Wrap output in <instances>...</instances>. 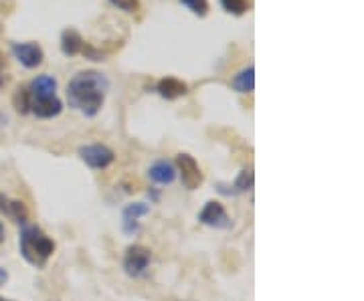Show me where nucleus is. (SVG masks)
<instances>
[{
  "label": "nucleus",
  "instance_id": "6ab92c4d",
  "mask_svg": "<svg viewBox=\"0 0 364 301\" xmlns=\"http://www.w3.org/2000/svg\"><path fill=\"white\" fill-rule=\"evenodd\" d=\"M181 4L201 19L208 14V0H181Z\"/></svg>",
  "mask_w": 364,
  "mask_h": 301
},
{
  "label": "nucleus",
  "instance_id": "39448f33",
  "mask_svg": "<svg viewBox=\"0 0 364 301\" xmlns=\"http://www.w3.org/2000/svg\"><path fill=\"white\" fill-rule=\"evenodd\" d=\"M176 172H181L182 184L188 191H197L203 184V172L190 154H176Z\"/></svg>",
  "mask_w": 364,
  "mask_h": 301
},
{
  "label": "nucleus",
  "instance_id": "aec40b11",
  "mask_svg": "<svg viewBox=\"0 0 364 301\" xmlns=\"http://www.w3.org/2000/svg\"><path fill=\"white\" fill-rule=\"evenodd\" d=\"M116 8H120V10H124V12H136L138 8H140V0H109Z\"/></svg>",
  "mask_w": 364,
  "mask_h": 301
},
{
  "label": "nucleus",
  "instance_id": "b1692460",
  "mask_svg": "<svg viewBox=\"0 0 364 301\" xmlns=\"http://www.w3.org/2000/svg\"><path fill=\"white\" fill-rule=\"evenodd\" d=\"M6 122H8V119H6V115H2V113H0V126H6Z\"/></svg>",
  "mask_w": 364,
  "mask_h": 301
},
{
  "label": "nucleus",
  "instance_id": "7ed1b4c3",
  "mask_svg": "<svg viewBox=\"0 0 364 301\" xmlns=\"http://www.w3.org/2000/svg\"><path fill=\"white\" fill-rule=\"evenodd\" d=\"M79 156L85 164L91 170H105L107 166L113 164L116 154L111 148H107L105 144H87L79 148Z\"/></svg>",
  "mask_w": 364,
  "mask_h": 301
},
{
  "label": "nucleus",
  "instance_id": "ddd939ff",
  "mask_svg": "<svg viewBox=\"0 0 364 301\" xmlns=\"http://www.w3.org/2000/svg\"><path fill=\"white\" fill-rule=\"evenodd\" d=\"M156 91L160 97H164L168 101H174V99H179V97L188 93V85L181 79H176V77H164V79L158 81Z\"/></svg>",
  "mask_w": 364,
  "mask_h": 301
},
{
  "label": "nucleus",
  "instance_id": "f03ea898",
  "mask_svg": "<svg viewBox=\"0 0 364 301\" xmlns=\"http://www.w3.org/2000/svg\"><path fill=\"white\" fill-rule=\"evenodd\" d=\"M19 249H21V255L28 265L43 269L55 253V243L43 229L25 226L21 233V239H19Z\"/></svg>",
  "mask_w": 364,
  "mask_h": 301
},
{
  "label": "nucleus",
  "instance_id": "a211bd4d",
  "mask_svg": "<svg viewBox=\"0 0 364 301\" xmlns=\"http://www.w3.org/2000/svg\"><path fill=\"white\" fill-rule=\"evenodd\" d=\"M15 110L19 113H30V97H28V89L26 87H19L15 97H12Z\"/></svg>",
  "mask_w": 364,
  "mask_h": 301
},
{
  "label": "nucleus",
  "instance_id": "20e7f679",
  "mask_svg": "<svg viewBox=\"0 0 364 301\" xmlns=\"http://www.w3.org/2000/svg\"><path fill=\"white\" fill-rule=\"evenodd\" d=\"M150 261H152V253L148 246L130 245L124 255V269L130 277H140L150 267Z\"/></svg>",
  "mask_w": 364,
  "mask_h": 301
},
{
  "label": "nucleus",
  "instance_id": "9d476101",
  "mask_svg": "<svg viewBox=\"0 0 364 301\" xmlns=\"http://www.w3.org/2000/svg\"><path fill=\"white\" fill-rule=\"evenodd\" d=\"M253 170L251 168H243L237 178L233 180V184H219V192L221 194H227V196H237V194H245L253 188Z\"/></svg>",
  "mask_w": 364,
  "mask_h": 301
},
{
  "label": "nucleus",
  "instance_id": "9b49d317",
  "mask_svg": "<svg viewBox=\"0 0 364 301\" xmlns=\"http://www.w3.org/2000/svg\"><path fill=\"white\" fill-rule=\"evenodd\" d=\"M28 89V95L30 99H41V97H53L57 95V79L53 75H39L35 77L30 85L26 87Z\"/></svg>",
  "mask_w": 364,
  "mask_h": 301
},
{
  "label": "nucleus",
  "instance_id": "5701e85b",
  "mask_svg": "<svg viewBox=\"0 0 364 301\" xmlns=\"http://www.w3.org/2000/svg\"><path fill=\"white\" fill-rule=\"evenodd\" d=\"M4 237H6V231H4V224H2V220H0V245L4 243Z\"/></svg>",
  "mask_w": 364,
  "mask_h": 301
},
{
  "label": "nucleus",
  "instance_id": "1a4fd4ad",
  "mask_svg": "<svg viewBox=\"0 0 364 301\" xmlns=\"http://www.w3.org/2000/svg\"><path fill=\"white\" fill-rule=\"evenodd\" d=\"M61 111H63V101L57 95H53V97H41V99H30V113H35L41 119H53Z\"/></svg>",
  "mask_w": 364,
  "mask_h": 301
},
{
  "label": "nucleus",
  "instance_id": "a878e982",
  "mask_svg": "<svg viewBox=\"0 0 364 301\" xmlns=\"http://www.w3.org/2000/svg\"><path fill=\"white\" fill-rule=\"evenodd\" d=\"M4 301H8V300H4Z\"/></svg>",
  "mask_w": 364,
  "mask_h": 301
},
{
  "label": "nucleus",
  "instance_id": "f257e3e1",
  "mask_svg": "<svg viewBox=\"0 0 364 301\" xmlns=\"http://www.w3.org/2000/svg\"><path fill=\"white\" fill-rule=\"evenodd\" d=\"M109 91V79L100 71H79L67 83V101L69 108L81 111L85 117H95L105 104Z\"/></svg>",
  "mask_w": 364,
  "mask_h": 301
},
{
  "label": "nucleus",
  "instance_id": "393cba45",
  "mask_svg": "<svg viewBox=\"0 0 364 301\" xmlns=\"http://www.w3.org/2000/svg\"><path fill=\"white\" fill-rule=\"evenodd\" d=\"M0 301H4V300H2V298H0Z\"/></svg>",
  "mask_w": 364,
  "mask_h": 301
},
{
  "label": "nucleus",
  "instance_id": "412c9836",
  "mask_svg": "<svg viewBox=\"0 0 364 301\" xmlns=\"http://www.w3.org/2000/svg\"><path fill=\"white\" fill-rule=\"evenodd\" d=\"M6 85V75H4V59L0 55V89Z\"/></svg>",
  "mask_w": 364,
  "mask_h": 301
},
{
  "label": "nucleus",
  "instance_id": "f8f14e48",
  "mask_svg": "<svg viewBox=\"0 0 364 301\" xmlns=\"http://www.w3.org/2000/svg\"><path fill=\"white\" fill-rule=\"evenodd\" d=\"M176 166L170 160H156L154 164L148 168V176L156 184H172L176 180Z\"/></svg>",
  "mask_w": 364,
  "mask_h": 301
},
{
  "label": "nucleus",
  "instance_id": "0eeeda50",
  "mask_svg": "<svg viewBox=\"0 0 364 301\" xmlns=\"http://www.w3.org/2000/svg\"><path fill=\"white\" fill-rule=\"evenodd\" d=\"M199 220L207 226H212V229H229L231 226V219L219 200H208L203 206V211L199 213Z\"/></svg>",
  "mask_w": 364,
  "mask_h": 301
},
{
  "label": "nucleus",
  "instance_id": "dca6fc26",
  "mask_svg": "<svg viewBox=\"0 0 364 301\" xmlns=\"http://www.w3.org/2000/svg\"><path fill=\"white\" fill-rule=\"evenodd\" d=\"M231 87L237 93H253L255 89V67L247 65L239 73H235L231 79Z\"/></svg>",
  "mask_w": 364,
  "mask_h": 301
},
{
  "label": "nucleus",
  "instance_id": "f3484780",
  "mask_svg": "<svg viewBox=\"0 0 364 301\" xmlns=\"http://www.w3.org/2000/svg\"><path fill=\"white\" fill-rule=\"evenodd\" d=\"M223 10L233 14V17H243L249 10V0H219Z\"/></svg>",
  "mask_w": 364,
  "mask_h": 301
},
{
  "label": "nucleus",
  "instance_id": "423d86ee",
  "mask_svg": "<svg viewBox=\"0 0 364 301\" xmlns=\"http://www.w3.org/2000/svg\"><path fill=\"white\" fill-rule=\"evenodd\" d=\"M10 53L26 69H37L45 59V53L39 43H12Z\"/></svg>",
  "mask_w": 364,
  "mask_h": 301
},
{
  "label": "nucleus",
  "instance_id": "2eb2a0df",
  "mask_svg": "<svg viewBox=\"0 0 364 301\" xmlns=\"http://www.w3.org/2000/svg\"><path fill=\"white\" fill-rule=\"evenodd\" d=\"M85 41L75 28H65L61 32V53L65 57H75L83 51Z\"/></svg>",
  "mask_w": 364,
  "mask_h": 301
},
{
  "label": "nucleus",
  "instance_id": "6e6552de",
  "mask_svg": "<svg viewBox=\"0 0 364 301\" xmlns=\"http://www.w3.org/2000/svg\"><path fill=\"white\" fill-rule=\"evenodd\" d=\"M150 213V206L146 202H134L128 204L122 213V226L128 235H134L140 231V219Z\"/></svg>",
  "mask_w": 364,
  "mask_h": 301
},
{
  "label": "nucleus",
  "instance_id": "4468645a",
  "mask_svg": "<svg viewBox=\"0 0 364 301\" xmlns=\"http://www.w3.org/2000/svg\"><path fill=\"white\" fill-rule=\"evenodd\" d=\"M0 213L10 220L19 222V224H25L26 219H28V211H26L25 202L23 200H10L4 194H0Z\"/></svg>",
  "mask_w": 364,
  "mask_h": 301
},
{
  "label": "nucleus",
  "instance_id": "4be33fe9",
  "mask_svg": "<svg viewBox=\"0 0 364 301\" xmlns=\"http://www.w3.org/2000/svg\"><path fill=\"white\" fill-rule=\"evenodd\" d=\"M6 281H8V271H6L4 267H0V287H2Z\"/></svg>",
  "mask_w": 364,
  "mask_h": 301
}]
</instances>
